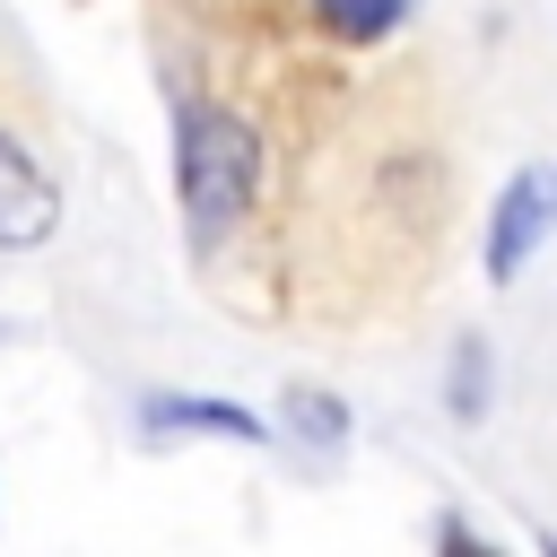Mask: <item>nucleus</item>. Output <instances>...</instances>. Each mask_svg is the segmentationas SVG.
Here are the masks:
<instances>
[{"label":"nucleus","instance_id":"nucleus-1","mask_svg":"<svg viewBox=\"0 0 557 557\" xmlns=\"http://www.w3.org/2000/svg\"><path fill=\"white\" fill-rule=\"evenodd\" d=\"M252 174H261V139L235 113H218V104L183 113V209L200 235H226L252 209Z\"/></svg>","mask_w":557,"mask_h":557},{"label":"nucleus","instance_id":"nucleus-2","mask_svg":"<svg viewBox=\"0 0 557 557\" xmlns=\"http://www.w3.org/2000/svg\"><path fill=\"white\" fill-rule=\"evenodd\" d=\"M548 226H557V165H522L487 209V278H513Z\"/></svg>","mask_w":557,"mask_h":557},{"label":"nucleus","instance_id":"nucleus-3","mask_svg":"<svg viewBox=\"0 0 557 557\" xmlns=\"http://www.w3.org/2000/svg\"><path fill=\"white\" fill-rule=\"evenodd\" d=\"M52 183H44V165L0 131V244H44L52 235Z\"/></svg>","mask_w":557,"mask_h":557},{"label":"nucleus","instance_id":"nucleus-4","mask_svg":"<svg viewBox=\"0 0 557 557\" xmlns=\"http://www.w3.org/2000/svg\"><path fill=\"white\" fill-rule=\"evenodd\" d=\"M139 418H148L157 435H226V444H261V435H270L252 409H235V400H191V392H165V400H148Z\"/></svg>","mask_w":557,"mask_h":557},{"label":"nucleus","instance_id":"nucleus-5","mask_svg":"<svg viewBox=\"0 0 557 557\" xmlns=\"http://www.w3.org/2000/svg\"><path fill=\"white\" fill-rule=\"evenodd\" d=\"M278 426L331 453V444H348V400H331V392H313V383H296V392L278 400Z\"/></svg>","mask_w":557,"mask_h":557},{"label":"nucleus","instance_id":"nucleus-6","mask_svg":"<svg viewBox=\"0 0 557 557\" xmlns=\"http://www.w3.org/2000/svg\"><path fill=\"white\" fill-rule=\"evenodd\" d=\"M400 17H409V0H322V26L348 35V44H374V35H392Z\"/></svg>","mask_w":557,"mask_h":557},{"label":"nucleus","instance_id":"nucleus-7","mask_svg":"<svg viewBox=\"0 0 557 557\" xmlns=\"http://www.w3.org/2000/svg\"><path fill=\"white\" fill-rule=\"evenodd\" d=\"M487 409V339H461L453 348V418H479Z\"/></svg>","mask_w":557,"mask_h":557}]
</instances>
